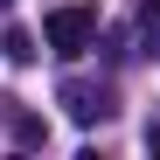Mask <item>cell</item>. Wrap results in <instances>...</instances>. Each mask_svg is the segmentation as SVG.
<instances>
[{"label":"cell","instance_id":"obj_4","mask_svg":"<svg viewBox=\"0 0 160 160\" xmlns=\"http://www.w3.org/2000/svg\"><path fill=\"white\" fill-rule=\"evenodd\" d=\"M0 49H7V56H14V63H35V35H28V28H14V35H7V42H0Z\"/></svg>","mask_w":160,"mask_h":160},{"label":"cell","instance_id":"obj_1","mask_svg":"<svg viewBox=\"0 0 160 160\" xmlns=\"http://www.w3.org/2000/svg\"><path fill=\"white\" fill-rule=\"evenodd\" d=\"M42 35H49L56 56H84V49L98 42V7H49Z\"/></svg>","mask_w":160,"mask_h":160},{"label":"cell","instance_id":"obj_2","mask_svg":"<svg viewBox=\"0 0 160 160\" xmlns=\"http://www.w3.org/2000/svg\"><path fill=\"white\" fill-rule=\"evenodd\" d=\"M63 112H70L77 125H98V118H112V98L91 91V84H63Z\"/></svg>","mask_w":160,"mask_h":160},{"label":"cell","instance_id":"obj_3","mask_svg":"<svg viewBox=\"0 0 160 160\" xmlns=\"http://www.w3.org/2000/svg\"><path fill=\"white\" fill-rule=\"evenodd\" d=\"M139 56H160V0L139 7Z\"/></svg>","mask_w":160,"mask_h":160},{"label":"cell","instance_id":"obj_5","mask_svg":"<svg viewBox=\"0 0 160 160\" xmlns=\"http://www.w3.org/2000/svg\"><path fill=\"white\" fill-rule=\"evenodd\" d=\"M0 7H7V0H0Z\"/></svg>","mask_w":160,"mask_h":160}]
</instances>
